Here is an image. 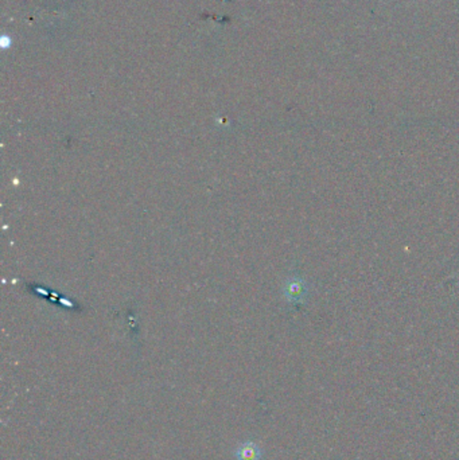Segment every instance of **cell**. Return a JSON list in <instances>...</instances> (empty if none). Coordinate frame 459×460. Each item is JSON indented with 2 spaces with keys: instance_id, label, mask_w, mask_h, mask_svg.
<instances>
[{
  "instance_id": "1",
  "label": "cell",
  "mask_w": 459,
  "mask_h": 460,
  "mask_svg": "<svg viewBox=\"0 0 459 460\" xmlns=\"http://www.w3.org/2000/svg\"><path fill=\"white\" fill-rule=\"evenodd\" d=\"M237 460H260L262 459V451L257 444L253 441H246L243 443L234 452Z\"/></svg>"
}]
</instances>
